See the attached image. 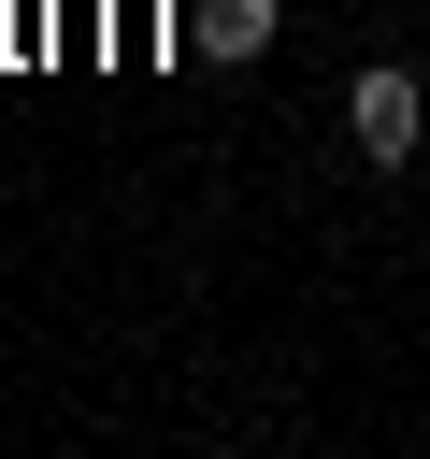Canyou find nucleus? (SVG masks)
Segmentation results:
<instances>
[{"mask_svg":"<svg viewBox=\"0 0 430 459\" xmlns=\"http://www.w3.org/2000/svg\"><path fill=\"white\" fill-rule=\"evenodd\" d=\"M344 143H358V158H373V172H401V158H416V143H430V86H416V72H401V57H373V72H358V86H344Z\"/></svg>","mask_w":430,"mask_h":459,"instance_id":"obj_1","label":"nucleus"},{"mask_svg":"<svg viewBox=\"0 0 430 459\" xmlns=\"http://www.w3.org/2000/svg\"><path fill=\"white\" fill-rule=\"evenodd\" d=\"M272 29H287V0H201V14H186L201 57H272Z\"/></svg>","mask_w":430,"mask_h":459,"instance_id":"obj_2","label":"nucleus"}]
</instances>
